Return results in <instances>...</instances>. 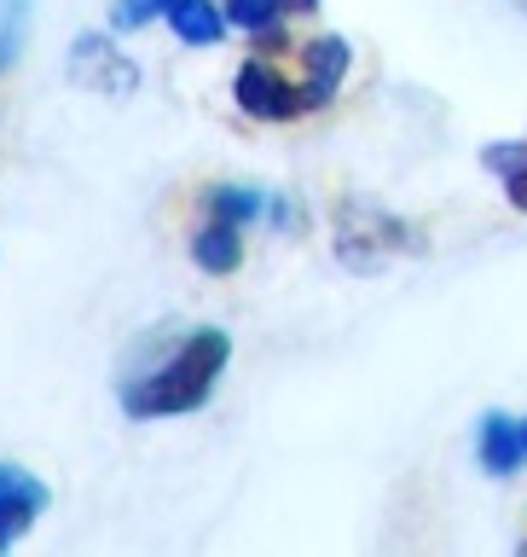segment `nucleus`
Returning a JSON list of instances; mask_svg holds the SVG:
<instances>
[{"mask_svg":"<svg viewBox=\"0 0 527 557\" xmlns=\"http://www.w3.org/2000/svg\"><path fill=\"white\" fill-rule=\"evenodd\" d=\"M406 250H424L406 221L382 215V209H365V203H342L337 209V256H342V268L377 273L389 256H406Z\"/></svg>","mask_w":527,"mask_h":557,"instance_id":"obj_2","label":"nucleus"},{"mask_svg":"<svg viewBox=\"0 0 527 557\" xmlns=\"http://www.w3.org/2000/svg\"><path fill=\"white\" fill-rule=\"evenodd\" d=\"M233 99H238V111L255 116V122H290V116L308 111V94H302V87H290L278 70H267L261 59H250V64L238 70Z\"/></svg>","mask_w":527,"mask_h":557,"instance_id":"obj_3","label":"nucleus"},{"mask_svg":"<svg viewBox=\"0 0 527 557\" xmlns=\"http://www.w3.org/2000/svg\"><path fill=\"white\" fill-rule=\"evenodd\" d=\"M70 82H81L87 94H99V99H122L139 87V70L128 64V52H116L104 35H81V41L70 47Z\"/></svg>","mask_w":527,"mask_h":557,"instance_id":"obj_4","label":"nucleus"},{"mask_svg":"<svg viewBox=\"0 0 527 557\" xmlns=\"http://www.w3.org/2000/svg\"><path fill=\"white\" fill-rule=\"evenodd\" d=\"M191 261H198L203 273H238L243 261V226L238 221H221L209 215V226H198V238H191Z\"/></svg>","mask_w":527,"mask_h":557,"instance_id":"obj_8","label":"nucleus"},{"mask_svg":"<svg viewBox=\"0 0 527 557\" xmlns=\"http://www.w3.org/2000/svg\"><path fill=\"white\" fill-rule=\"evenodd\" d=\"M313 7H319V0H290V12H313Z\"/></svg>","mask_w":527,"mask_h":557,"instance_id":"obj_16","label":"nucleus"},{"mask_svg":"<svg viewBox=\"0 0 527 557\" xmlns=\"http://www.w3.org/2000/svg\"><path fill=\"white\" fill-rule=\"evenodd\" d=\"M522 442H527V418H522Z\"/></svg>","mask_w":527,"mask_h":557,"instance_id":"obj_17","label":"nucleus"},{"mask_svg":"<svg viewBox=\"0 0 527 557\" xmlns=\"http://www.w3.org/2000/svg\"><path fill=\"white\" fill-rule=\"evenodd\" d=\"M24 35H29V0H0V76L24 52Z\"/></svg>","mask_w":527,"mask_h":557,"instance_id":"obj_12","label":"nucleus"},{"mask_svg":"<svg viewBox=\"0 0 527 557\" xmlns=\"http://www.w3.org/2000/svg\"><path fill=\"white\" fill-rule=\"evenodd\" d=\"M290 12V0H226V24L250 29V35H267L278 29V17Z\"/></svg>","mask_w":527,"mask_h":557,"instance_id":"obj_11","label":"nucleus"},{"mask_svg":"<svg viewBox=\"0 0 527 557\" xmlns=\"http://www.w3.org/2000/svg\"><path fill=\"white\" fill-rule=\"evenodd\" d=\"M226 360H233V337H226L221 325L191 331V337L174 348V355L156 366L151 377H139V383L122 389V412H128V418H180V412H198L203 400L215 395Z\"/></svg>","mask_w":527,"mask_h":557,"instance_id":"obj_1","label":"nucleus"},{"mask_svg":"<svg viewBox=\"0 0 527 557\" xmlns=\"http://www.w3.org/2000/svg\"><path fill=\"white\" fill-rule=\"evenodd\" d=\"M504 191H511V203H516L522 215H527V163H522L516 174H504Z\"/></svg>","mask_w":527,"mask_h":557,"instance_id":"obj_15","label":"nucleus"},{"mask_svg":"<svg viewBox=\"0 0 527 557\" xmlns=\"http://www.w3.org/2000/svg\"><path fill=\"white\" fill-rule=\"evenodd\" d=\"M47 482L41 476H29L24 465H0V552L17 546L29 529H35V517L47 511Z\"/></svg>","mask_w":527,"mask_h":557,"instance_id":"obj_5","label":"nucleus"},{"mask_svg":"<svg viewBox=\"0 0 527 557\" xmlns=\"http://www.w3.org/2000/svg\"><path fill=\"white\" fill-rule=\"evenodd\" d=\"M476 453H481V470H493V476H516V470L527 465L522 418L487 412V418H481V435H476Z\"/></svg>","mask_w":527,"mask_h":557,"instance_id":"obj_7","label":"nucleus"},{"mask_svg":"<svg viewBox=\"0 0 527 557\" xmlns=\"http://www.w3.org/2000/svg\"><path fill=\"white\" fill-rule=\"evenodd\" d=\"M203 209H209V215H221V221L250 226V221H261L273 209V198H267V191H255V186H209Z\"/></svg>","mask_w":527,"mask_h":557,"instance_id":"obj_10","label":"nucleus"},{"mask_svg":"<svg viewBox=\"0 0 527 557\" xmlns=\"http://www.w3.org/2000/svg\"><path fill=\"white\" fill-rule=\"evenodd\" d=\"M481 163L493 169V174H516V169L527 163V146H522V139H504V146H487V151H481Z\"/></svg>","mask_w":527,"mask_h":557,"instance_id":"obj_14","label":"nucleus"},{"mask_svg":"<svg viewBox=\"0 0 527 557\" xmlns=\"http://www.w3.org/2000/svg\"><path fill=\"white\" fill-rule=\"evenodd\" d=\"M151 17H168V0H116L111 29H146Z\"/></svg>","mask_w":527,"mask_h":557,"instance_id":"obj_13","label":"nucleus"},{"mask_svg":"<svg viewBox=\"0 0 527 557\" xmlns=\"http://www.w3.org/2000/svg\"><path fill=\"white\" fill-rule=\"evenodd\" d=\"M308 52V82H302V94H308V111H325L330 99H337V87L348 76V64H354V52H348L342 35H319Z\"/></svg>","mask_w":527,"mask_h":557,"instance_id":"obj_6","label":"nucleus"},{"mask_svg":"<svg viewBox=\"0 0 527 557\" xmlns=\"http://www.w3.org/2000/svg\"><path fill=\"white\" fill-rule=\"evenodd\" d=\"M168 24L186 47H209L226 35V7H215V0H168Z\"/></svg>","mask_w":527,"mask_h":557,"instance_id":"obj_9","label":"nucleus"}]
</instances>
